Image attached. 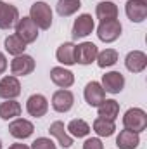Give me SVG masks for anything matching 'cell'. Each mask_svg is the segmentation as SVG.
<instances>
[{
    "mask_svg": "<svg viewBox=\"0 0 147 149\" xmlns=\"http://www.w3.org/2000/svg\"><path fill=\"white\" fill-rule=\"evenodd\" d=\"M30 17L40 30H49L52 26V9L45 2H35L30 9Z\"/></svg>",
    "mask_w": 147,
    "mask_h": 149,
    "instance_id": "obj_1",
    "label": "cell"
},
{
    "mask_svg": "<svg viewBox=\"0 0 147 149\" xmlns=\"http://www.w3.org/2000/svg\"><path fill=\"white\" fill-rule=\"evenodd\" d=\"M123 125L125 128L132 130V132H144L147 128V113L140 108H132L125 113L123 116Z\"/></svg>",
    "mask_w": 147,
    "mask_h": 149,
    "instance_id": "obj_2",
    "label": "cell"
},
{
    "mask_svg": "<svg viewBox=\"0 0 147 149\" xmlns=\"http://www.w3.org/2000/svg\"><path fill=\"white\" fill-rule=\"evenodd\" d=\"M121 31H123V26L118 19L102 21L97 28V37L106 43H111V42H114V40H118L121 37Z\"/></svg>",
    "mask_w": 147,
    "mask_h": 149,
    "instance_id": "obj_3",
    "label": "cell"
},
{
    "mask_svg": "<svg viewBox=\"0 0 147 149\" xmlns=\"http://www.w3.org/2000/svg\"><path fill=\"white\" fill-rule=\"evenodd\" d=\"M97 54H99V49L92 42H83L74 47V59L78 64H83V66L92 64L97 59Z\"/></svg>",
    "mask_w": 147,
    "mask_h": 149,
    "instance_id": "obj_4",
    "label": "cell"
},
{
    "mask_svg": "<svg viewBox=\"0 0 147 149\" xmlns=\"http://www.w3.org/2000/svg\"><path fill=\"white\" fill-rule=\"evenodd\" d=\"M16 35L21 38L26 45L33 43L38 38V28L37 24L31 21V17H23L16 23Z\"/></svg>",
    "mask_w": 147,
    "mask_h": 149,
    "instance_id": "obj_5",
    "label": "cell"
},
{
    "mask_svg": "<svg viewBox=\"0 0 147 149\" xmlns=\"http://www.w3.org/2000/svg\"><path fill=\"white\" fill-rule=\"evenodd\" d=\"M17 21H19L17 7L0 0V28L2 30H10L12 26H16Z\"/></svg>",
    "mask_w": 147,
    "mask_h": 149,
    "instance_id": "obj_6",
    "label": "cell"
},
{
    "mask_svg": "<svg viewBox=\"0 0 147 149\" xmlns=\"http://www.w3.org/2000/svg\"><path fill=\"white\" fill-rule=\"evenodd\" d=\"M33 70H35V59L26 54L16 56L10 63V71L14 76H26V74L33 73Z\"/></svg>",
    "mask_w": 147,
    "mask_h": 149,
    "instance_id": "obj_7",
    "label": "cell"
},
{
    "mask_svg": "<svg viewBox=\"0 0 147 149\" xmlns=\"http://www.w3.org/2000/svg\"><path fill=\"white\" fill-rule=\"evenodd\" d=\"M74 104V95L71 90L68 88H61L57 92H54L52 95V108L57 113H68Z\"/></svg>",
    "mask_w": 147,
    "mask_h": 149,
    "instance_id": "obj_8",
    "label": "cell"
},
{
    "mask_svg": "<svg viewBox=\"0 0 147 149\" xmlns=\"http://www.w3.org/2000/svg\"><path fill=\"white\" fill-rule=\"evenodd\" d=\"M83 95H85L87 104L92 106V108H97V106H101V104L106 101V92H104V88H102V85H101L99 81H90V83H87Z\"/></svg>",
    "mask_w": 147,
    "mask_h": 149,
    "instance_id": "obj_9",
    "label": "cell"
},
{
    "mask_svg": "<svg viewBox=\"0 0 147 149\" xmlns=\"http://www.w3.org/2000/svg\"><path fill=\"white\" fill-rule=\"evenodd\" d=\"M21 94V83L16 76H3L0 80V99H16Z\"/></svg>",
    "mask_w": 147,
    "mask_h": 149,
    "instance_id": "obj_10",
    "label": "cell"
},
{
    "mask_svg": "<svg viewBox=\"0 0 147 149\" xmlns=\"http://www.w3.org/2000/svg\"><path fill=\"white\" fill-rule=\"evenodd\" d=\"M95 28V23L90 14H81L74 19L73 24V38H85L88 37Z\"/></svg>",
    "mask_w": 147,
    "mask_h": 149,
    "instance_id": "obj_11",
    "label": "cell"
},
{
    "mask_svg": "<svg viewBox=\"0 0 147 149\" xmlns=\"http://www.w3.org/2000/svg\"><path fill=\"white\" fill-rule=\"evenodd\" d=\"M125 87V76L119 71H109L102 76V88L109 94H119Z\"/></svg>",
    "mask_w": 147,
    "mask_h": 149,
    "instance_id": "obj_12",
    "label": "cell"
},
{
    "mask_svg": "<svg viewBox=\"0 0 147 149\" xmlns=\"http://www.w3.org/2000/svg\"><path fill=\"white\" fill-rule=\"evenodd\" d=\"M125 10L132 23H142L147 17V3L140 0H128L125 5Z\"/></svg>",
    "mask_w": 147,
    "mask_h": 149,
    "instance_id": "obj_13",
    "label": "cell"
},
{
    "mask_svg": "<svg viewBox=\"0 0 147 149\" xmlns=\"http://www.w3.org/2000/svg\"><path fill=\"white\" fill-rule=\"evenodd\" d=\"M33 130H35L33 123L24 118H17L9 125V134L16 139H28L33 134Z\"/></svg>",
    "mask_w": 147,
    "mask_h": 149,
    "instance_id": "obj_14",
    "label": "cell"
},
{
    "mask_svg": "<svg viewBox=\"0 0 147 149\" xmlns=\"http://www.w3.org/2000/svg\"><path fill=\"white\" fill-rule=\"evenodd\" d=\"M125 66L132 73H142L147 66V56L142 50H132L125 59Z\"/></svg>",
    "mask_w": 147,
    "mask_h": 149,
    "instance_id": "obj_15",
    "label": "cell"
},
{
    "mask_svg": "<svg viewBox=\"0 0 147 149\" xmlns=\"http://www.w3.org/2000/svg\"><path fill=\"white\" fill-rule=\"evenodd\" d=\"M47 109H49V102L42 94H33L26 101V111L35 118H42L47 113Z\"/></svg>",
    "mask_w": 147,
    "mask_h": 149,
    "instance_id": "obj_16",
    "label": "cell"
},
{
    "mask_svg": "<svg viewBox=\"0 0 147 149\" xmlns=\"http://www.w3.org/2000/svg\"><path fill=\"white\" fill-rule=\"evenodd\" d=\"M50 80H52L57 87L68 88V87H71L74 83V74L71 73L69 70H64V68L55 66V68L50 70Z\"/></svg>",
    "mask_w": 147,
    "mask_h": 149,
    "instance_id": "obj_17",
    "label": "cell"
},
{
    "mask_svg": "<svg viewBox=\"0 0 147 149\" xmlns=\"http://www.w3.org/2000/svg\"><path fill=\"white\" fill-rule=\"evenodd\" d=\"M140 144V137L137 132H132L128 128L121 130L118 139H116V146L119 149H135L137 146Z\"/></svg>",
    "mask_w": 147,
    "mask_h": 149,
    "instance_id": "obj_18",
    "label": "cell"
},
{
    "mask_svg": "<svg viewBox=\"0 0 147 149\" xmlns=\"http://www.w3.org/2000/svg\"><path fill=\"white\" fill-rule=\"evenodd\" d=\"M74 47H76V45H74L73 42H64V43L57 49V52H55L57 61L62 63V64H66V66L76 64V59H74Z\"/></svg>",
    "mask_w": 147,
    "mask_h": 149,
    "instance_id": "obj_19",
    "label": "cell"
},
{
    "mask_svg": "<svg viewBox=\"0 0 147 149\" xmlns=\"http://www.w3.org/2000/svg\"><path fill=\"white\" fill-rule=\"evenodd\" d=\"M49 132H50V135H54L59 141V144L62 148H71L73 146V139L66 134V128H64V123L62 121H54L49 127Z\"/></svg>",
    "mask_w": 147,
    "mask_h": 149,
    "instance_id": "obj_20",
    "label": "cell"
},
{
    "mask_svg": "<svg viewBox=\"0 0 147 149\" xmlns=\"http://www.w3.org/2000/svg\"><path fill=\"white\" fill-rule=\"evenodd\" d=\"M97 109H99V118H106V120L114 121L119 114V104L114 99H106L101 106H97Z\"/></svg>",
    "mask_w": 147,
    "mask_h": 149,
    "instance_id": "obj_21",
    "label": "cell"
},
{
    "mask_svg": "<svg viewBox=\"0 0 147 149\" xmlns=\"http://www.w3.org/2000/svg\"><path fill=\"white\" fill-rule=\"evenodd\" d=\"M95 14L101 19V23L102 21H111V19H116L118 17V7L112 2H101V3H97Z\"/></svg>",
    "mask_w": 147,
    "mask_h": 149,
    "instance_id": "obj_22",
    "label": "cell"
},
{
    "mask_svg": "<svg viewBox=\"0 0 147 149\" xmlns=\"http://www.w3.org/2000/svg\"><path fill=\"white\" fill-rule=\"evenodd\" d=\"M3 45H5V50H7L10 56H21V54H24V50H26V43L17 37L16 33H14V35H9V37L5 38Z\"/></svg>",
    "mask_w": 147,
    "mask_h": 149,
    "instance_id": "obj_23",
    "label": "cell"
},
{
    "mask_svg": "<svg viewBox=\"0 0 147 149\" xmlns=\"http://www.w3.org/2000/svg\"><path fill=\"white\" fill-rule=\"evenodd\" d=\"M21 114V104L14 99H9L0 104V118L2 120H12Z\"/></svg>",
    "mask_w": 147,
    "mask_h": 149,
    "instance_id": "obj_24",
    "label": "cell"
},
{
    "mask_svg": "<svg viewBox=\"0 0 147 149\" xmlns=\"http://www.w3.org/2000/svg\"><path fill=\"white\" fill-rule=\"evenodd\" d=\"M116 130V125L114 121L111 120H106V118H97L94 121V132L101 137H111Z\"/></svg>",
    "mask_w": 147,
    "mask_h": 149,
    "instance_id": "obj_25",
    "label": "cell"
},
{
    "mask_svg": "<svg viewBox=\"0 0 147 149\" xmlns=\"http://www.w3.org/2000/svg\"><path fill=\"white\" fill-rule=\"evenodd\" d=\"M80 7H81V0H59L57 14L62 17H68V16H73L74 12H78Z\"/></svg>",
    "mask_w": 147,
    "mask_h": 149,
    "instance_id": "obj_26",
    "label": "cell"
},
{
    "mask_svg": "<svg viewBox=\"0 0 147 149\" xmlns=\"http://www.w3.org/2000/svg\"><path fill=\"white\" fill-rule=\"evenodd\" d=\"M68 130H69V134L73 135V137H85V135H88L90 134V125L85 121V120H80V118H76V120H71L69 123H68Z\"/></svg>",
    "mask_w": 147,
    "mask_h": 149,
    "instance_id": "obj_27",
    "label": "cell"
},
{
    "mask_svg": "<svg viewBox=\"0 0 147 149\" xmlns=\"http://www.w3.org/2000/svg\"><path fill=\"white\" fill-rule=\"evenodd\" d=\"M97 64L99 68H109V66H114L118 63V52L114 49H106L102 52L97 54Z\"/></svg>",
    "mask_w": 147,
    "mask_h": 149,
    "instance_id": "obj_28",
    "label": "cell"
},
{
    "mask_svg": "<svg viewBox=\"0 0 147 149\" xmlns=\"http://www.w3.org/2000/svg\"><path fill=\"white\" fill-rule=\"evenodd\" d=\"M31 149H55V144L47 137H38L31 144Z\"/></svg>",
    "mask_w": 147,
    "mask_h": 149,
    "instance_id": "obj_29",
    "label": "cell"
},
{
    "mask_svg": "<svg viewBox=\"0 0 147 149\" xmlns=\"http://www.w3.org/2000/svg\"><path fill=\"white\" fill-rule=\"evenodd\" d=\"M83 149H104V146H102L101 139H97V137H92V139H87V141H85Z\"/></svg>",
    "mask_w": 147,
    "mask_h": 149,
    "instance_id": "obj_30",
    "label": "cell"
},
{
    "mask_svg": "<svg viewBox=\"0 0 147 149\" xmlns=\"http://www.w3.org/2000/svg\"><path fill=\"white\" fill-rule=\"evenodd\" d=\"M5 70H7V59H5V56L0 52V74L3 73Z\"/></svg>",
    "mask_w": 147,
    "mask_h": 149,
    "instance_id": "obj_31",
    "label": "cell"
},
{
    "mask_svg": "<svg viewBox=\"0 0 147 149\" xmlns=\"http://www.w3.org/2000/svg\"><path fill=\"white\" fill-rule=\"evenodd\" d=\"M9 149H30V148H28L26 144H19V142H17V144H12Z\"/></svg>",
    "mask_w": 147,
    "mask_h": 149,
    "instance_id": "obj_32",
    "label": "cell"
},
{
    "mask_svg": "<svg viewBox=\"0 0 147 149\" xmlns=\"http://www.w3.org/2000/svg\"><path fill=\"white\" fill-rule=\"evenodd\" d=\"M140 2H144V3H147V0H140Z\"/></svg>",
    "mask_w": 147,
    "mask_h": 149,
    "instance_id": "obj_33",
    "label": "cell"
},
{
    "mask_svg": "<svg viewBox=\"0 0 147 149\" xmlns=\"http://www.w3.org/2000/svg\"><path fill=\"white\" fill-rule=\"evenodd\" d=\"M0 149H2V141H0Z\"/></svg>",
    "mask_w": 147,
    "mask_h": 149,
    "instance_id": "obj_34",
    "label": "cell"
}]
</instances>
